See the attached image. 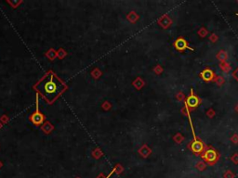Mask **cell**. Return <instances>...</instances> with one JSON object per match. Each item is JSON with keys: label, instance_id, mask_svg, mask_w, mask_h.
<instances>
[{"label": "cell", "instance_id": "3", "mask_svg": "<svg viewBox=\"0 0 238 178\" xmlns=\"http://www.w3.org/2000/svg\"><path fill=\"white\" fill-rule=\"evenodd\" d=\"M202 158H203L206 161H207V162H209V163H213V162H215V161H217V159H218V153H217V151H216L215 149H213V148H208V149H206V150L203 153Z\"/></svg>", "mask_w": 238, "mask_h": 178}, {"label": "cell", "instance_id": "1", "mask_svg": "<svg viewBox=\"0 0 238 178\" xmlns=\"http://www.w3.org/2000/svg\"><path fill=\"white\" fill-rule=\"evenodd\" d=\"M35 88L47 99V103H52L65 89V84L59 79L55 73L49 71L38 84L35 85Z\"/></svg>", "mask_w": 238, "mask_h": 178}, {"label": "cell", "instance_id": "6", "mask_svg": "<svg viewBox=\"0 0 238 178\" xmlns=\"http://www.w3.org/2000/svg\"><path fill=\"white\" fill-rule=\"evenodd\" d=\"M191 149L195 153H201L204 150V145L201 141H198L197 139H196L191 144Z\"/></svg>", "mask_w": 238, "mask_h": 178}, {"label": "cell", "instance_id": "2", "mask_svg": "<svg viewBox=\"0 0 238 178\" xmlns=\"http://www.w3.org/2000/svg\"><path fill=\"white\" fill-rule=\"evenodd\" d=\"M31 121L34 124L36 125H40L44 122V116L39 111V105H38V95L37 94V110L35 113L31 115Z\"/></svg>", "mask_w": 238, "mask_h": 178}, {"label": "cell", "instance_id": "7", "mask_svg": "<svg viewBox=\"0 0 238 178\" xmlns=\"http://www.w3.org/2000/svg\"><path fill=\"white\" fill-rule=\"evenodd\" d=\"M201 77L203 78V80L205 81H211L213 78H214V72L211 71V70H205L201 72Z\"/></svg>", "mask_w": 238, "mask_h": 178}, {"label": "cell", "instance_id": "5", "mask_svg": "<svg viewBox=\"0 0 238 178\" xmlns=\"http://www.w3.org/2000/svg\"><path fill=\"white\" fill-rule=\"evenodd\" d=\"M186 104H187V106H188V107L191 108H196L198 106V104H199L198 98L193 94V90H192V94H191V96H189V97L187 98V99H186Z\"/></svg>", "mask_w": 238, "mask_h": 178}, {"label": "cell", "instance_id": "4", "mask_svg": "<svg viewBox=\"0 0 238 178\" xmlns=\"http://www.w3.org/2000/svg\"><path fill=\"white\" fill-rule=\"evenodd\" d=\"M174 46H175V47H176L178 50H180V51H183V50L186 49V48H188V49H190V50H194L193 48H191V47L188 46L187 42H186L183 38H178V39L175 41Z\"/></svg>", "mask_w": 238, "mask_h": 178}]
</instances>
